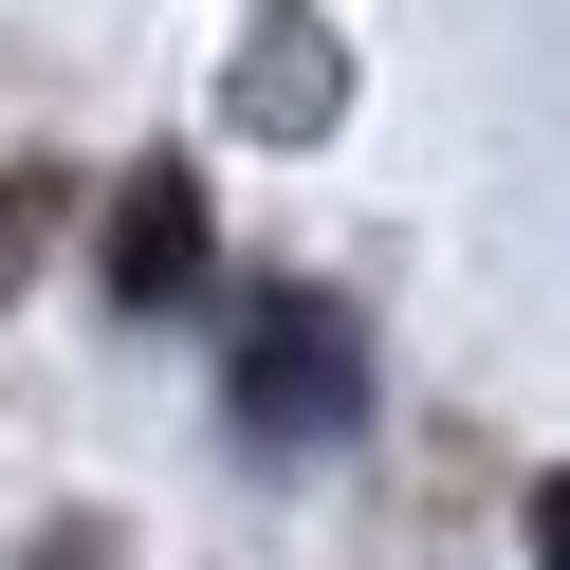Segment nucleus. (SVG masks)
Masks as SVG:
<instances>
[{"mask_svg": "<svg viewBox=\"0 0 570 570\" xmlns=\"http://www.w3.org/2000/svg\"><path fill=\"white\" fill-rule=\"evenodd\" d=\"M222 405L258 423V442H332V423L368 405L350 313H332V295H258V313H239V350H222Z\"/></svg>", "mask_w": 570, "mask_h": 570, "instance_id": "f257e3e1", "label": "nucleus"}, {"mask_svg": "<svg viewBox=\"0 0 570 570\" xmlns=\"http://www.w3.org/2000/svg\"><path fill=\"white\" fill-rule=\"evenodd\" d=\"M111 295H129V313H185V295H203V166H185V148H148V166L111 185Z\"/></svg>", "mask_w": 570, "mask_h": 570, "instance_id": "f03ea898", "label": "nucleus"}, {"mask_svg": "<svg viewBox=\"0 0 570 570\" xmlns=\"http://www.w3.org/2000/svg\"><path fill=\"white\" fill-rule=\"evenodd\" d=\"M533 570H570V460L533 479Z\"/></svg>", "mask_w": 570, "mask_h": 570, "instance_id": "7ed1b4c3", "label": "nucleus"}]
</instances>
